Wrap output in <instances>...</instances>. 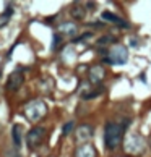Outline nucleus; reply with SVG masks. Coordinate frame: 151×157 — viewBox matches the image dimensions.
Returning <instances> with one entry per match:
<instances>
[{"mask_svg": "<svg viewBox=\"0 0 151 157\" xmlns=\"http://www.w3.org/2000/svg\"><path fill=\"white\" fill-rule=\"evenodd\" d=\"M130 118H127L122 123H115V122H107L104 126V144L107 151H114L117 146L122 142L125 135V130L129 128Z\"/></svg>", "mask_w": 151, "mask_h": 157, "instance_id": "f257e3e1", "label": "nucleus"}, {"mask_svg": "<svg viewBox=\"0 0 151 157\" xmlns=\"http://www.w3.org/2000/svg\"><path fill=\"white\" fill-rule=\"evenodd\" d=\"M46 113H47V104L41 99H34V101L28 102V105L25 107V117L31 123L41 122L46 117Z\"/></svg>", "mask_w": 151, "mask_h": 157, "instance_id": "f03ea898", "label": "nucleus"}, {"mask_svg": "<svg viewBox=\"0 0 151 157\" xmlns=\"http://www.w3.org/2000/svg\"><path fill=\"white\" fill-rule=\"evenodd\" d=\"M145 147H146V142H145L143 138H141V135H138V133H130V135H127L125 141H124V149H125L127 154L141 155L145 152Z\"/></svg>", "mask_w": 151, "mask_h": 157, "instance_id": "7ed1b4c3", "label": "nucleus"}, {"mask_svg": "<svg viewBox=\"0 0 151 157\" xmlns=\"http://www.w3.org/2000/svg\"><path fill=\"white\" fill-rule=\"evenodd\" d=\"M129 58V50L125 45H114L107 50V55L102 58L104 63L109 65H124Z\"/></svg>", "mask_w": 151, "mask_h": 157, "instance_id": "20e7f679", "label": "nucleus"}, {"mask_svg": "<svg viewBox=\"0 0 151 157\" xmlns=\"http://www.w3.org/2000/svg\"><path fill=\"white\" fill-rule=\"evenodd\" d=\"M46 133H47V130H46L44 126H34L33 130H29V131H28V135H26V144H28V147H29L31 151L36 149V147L39 146L42 141H44Z\"/></svg>", "mask_w": 151, "mask_h": 157, "instance_id": "39448f33", "label": "nucleus"}, {"mask_svg": "<svg viewBox=\"0 0 151 157\" xmlns=\"http://www.w3.org/2000/svg\"><path fill=\"white\" fill-rule=\"evenodd\" d=\"M23 83H25V75H23L20 70H15V71H12V73L8 75L5 88H7V91L15 92V91H18V89L23 86Z\"/></svg>", "mask_w": 151, "mask_h": 157, "instance_id": "423d86ee", "label": "nucleus"}, {"mask_svg": "<svg viewBox=\"0 0 151 157\" xmlns=\"http://www.w3.org/2000/svg\"><path fill=\"white\" fill-rule=\"evenodd\" d=\"M106 78V70H104V66H101V65H94L89 68V73H88V79L91 83L94 84H98L99 81H102V79Z\"/></svg>", "mask_w": 151, "mask_h": 157, "instance_id": "0eeeda50", "label": "nucleus"}, {"mask_svg": "<svg viewBox=\"0 0 151 157\" xmlns=\"http://www.w3.org/2000/svg\"><path fill=\"white\" fill-rule=\"evenodd\" d=\"M73 157H96V147L89 142H84V144L77 147Z\"/></svg>", "mask_w": 151, "mask_h": 157, "instance_id": "6e6552de", "label": "nucleus"}, {"mask_svg": "<svg viewBox=\"0 0 151 157\" xmlns=\"http://www.w3.org/2000/svg\"><path fill=\"white\" fill-rule=\"evenodd\" d=\"M101 16H102V20L114 23V25H117L119 28H130V25L125 20H122L120 16H117V15H114V13H111V12H102Z\"/></svg>", "mask_w": 151, "mask_h": 157, "instance_id": "1a4fd4ad", "label": "nucleus"}, {"mask_svg": "<svg viewBox=\"0 0 151 157\" xmlns=\"http://www.w3.org/2000/svg\"><path fill=\"white\" fill-rule=\"evenodd\" d=\"M91 136H93V126L89 123H83V125H80L77 128V139L78 141H84Z\"/></svg>", "mask_w": 151, "mask_h": 157, "instance_id": "9d476101", "label": "nucleus"}, {"mask_svg": "<svg viewBox=\"0 0 151 157\" xmlns=\"http://www.w3.org/2000/svg\"><path fill=\"white\" fill-rule=\"evenodd\" d=\"M70 15L73 16V20H84L86 18V8L81 7L80 3H73L70 8Z\"/></svg>", "mask_w": 151, "mask_h": 157, "instance_id": "9b49d317", "label": "nucleus"}, {"mask_svg": "<svg viewBox=\"0 0 151 157\" xmlns=\"http://www.w3.org/2000/svg\"><path fill=\"white\" fill-rule=\"evenodd\" d=\"M59 31H60V34H65V36H75L78 29H77V25L73 21H67V23H62L59 26Z\"/></svg>", "mask_w": 151, "mask_h": 157, "instance_id": "f8f14e48", "label": "nucleus"}, {"mask_svg": "<svg viewBox=\"0 0 151 157\" xmlns=\"http://www.w3.org/2000/svg\"><path fill=\"white\" fill-rule=\"evenodd\" d=\"M12 136H13V144L16 147H21V141H23V128L21 125L15 123L12 128Z\"/></svg>", "mask_w": 151, "mask_h": 157, "instance_id": "ddd939ff", "label": "nucleus"}, {"mask_svg": "<svg viewBox=\"0 0 151 157\" xmlns=\"http://www.w3.org/2000/svg\"><path fill=\"white\" fill-rule=\"evenodd\" d=\"M102 92H104V88H99V89H94V91H91V92H84L81 97L84 99V101H89V99H93V97L101 96Z\"/></svg>", "mask_w": 151, "mask_h": 157, "instance_id": "4468645a", "label": "nucleus"}, {"mask_svg": "<svg viewBox=\"0 0 151 157\" xmlns=\"http://www.w3.org/2000/svg\"><path fill=\"white\" fill-rule=\"evenodd\" d=\"M112 42H117L115 37L104 36V37H101V39H98V45H106V44H112Z\"/></svg>", "mask_w": 151, "mask_h": 157, "instance_id": "2eb2a0df", "label": "nucleus"}, {"mask_svg": "<svg viewBox=\"0 0 151 157\" xmlns=\"http://www.w3.org/2000/svg\"><path fill=\"white\" fill-rule=\"evenodd\" d=\"M12 13H13V10H12V8L10 7H8L7 8V10L5 12H3V15L2 16H0V26H3V25H5V21L8 20V18H10L12 16Z\"/></svg>", "mask_w": 151, "mask_h": 157, "instance_id": "dca6fc26", "label": "nucleus"}, {"mask_svg": "<svg viewBox=\"0 0 151 157\" xmlns=\"http://www.w3.org/2000/svg\"><path fill=\"white\" fill-rule=\"evenodd\" d=\"M75 130V122H68V123H65L63 128H62V133L63 135H68L70 131H73Z\"/></svg>", "mask_w": 151, "mask_h": 157, "instance_id": "f3484780", "label": "nucleus"}, {"mask_svg": "<svg viewBox=\"0 0 151 157\" xmlns=\"http://www.w3.org/2000/svg\"><path fill=\"white\" fill-rule=\"evenodd\" d=\"M62 42V36L59 34V32H55L54 34V42H52V49L55 50V49H59V44Z\"/></svg>", "mask_w": 151, "mask_h": 157, "instance_id": "a211bd4d", "label": "nucleus"}, {"mask_svg": "<svg viewBox=\"0 0 151 157\" xmlns=\"http://www.w3.org/2000/svg\"><path fill=\"white\" fill-rule=\"evenodd\" d=\"M130 45L132 47H138L140 45V41L138 39H130Z\"/></svg>", "mask_w": 151, "mask_h": 157, "instance_id": "6ab92c4d", "label": "nucleus"}, {"mask_svg": "<svg viewBox=\"0 0 151 157\" xmlns=\"http://www.w3.org/2000/svg\"><path fill=\"white\" fill-rule=\"evenodd\" d=\"M91 26H94V28H102V26H104V23H93Z\"/></svg>", "mask_w": 151, "mask_h": 157, "instance_id": "aec40b11", "label": "nucleus"}, {"mask_svg": "<svg viewBox=\"0 0 151 157\" xmlns=\"http://www.w3.org/2000/svg\"><path fill=\"white\" fill-rule=\"evenodd\" d=\"M149 146H151V135H149Z\"/></svg>", "mask_w": 151, "mask_h": 157, "instance_id": "412c9836", "label": "nucleus"}, {"mask_svg": "<svg viewBox=\"0 0 151 157\" xmlns=\"http://www.w3.org/2000/svg\"><path fill=\"white\" fill-rule=\"evenodd\" d=\"M0 75H2V70H0Z\"/></svg>", "mask_w": 151, "mask_h": 157, "instance_id": "4be33fe9", "label": "nucleus"}]
</instances>
